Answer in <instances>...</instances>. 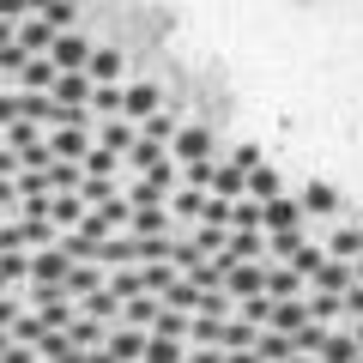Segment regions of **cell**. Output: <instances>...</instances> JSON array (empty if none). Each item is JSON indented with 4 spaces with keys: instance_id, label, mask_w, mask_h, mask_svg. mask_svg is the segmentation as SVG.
Masks as SVG:
<instances>
[{
    "instance_id": "cell-36",
    "label": "cell",
    "mask_w": 363,
    "mask_h": 363,
    "mask_svg": "<svg viewBox=\"0 0 363 363\" xmlns=\"http://www.w3.org/2000/svg\"><path fill=\"white\" fill-rule=\"evenodd\" d=\"M0 49H13V18L0 13Z\"/></svg>"
},
{
    "instance_id": "cell-17",
    "label": "cell",
    "mask_w": 363,
    "mask_h": 363,
    "mask_svg": "<svg viewBox=\"0 0 363 363\" xmlns=\"http://www.w3.org/2000/svg\"><path fill=\"white\" fill-rule=\"evenodd\" d=\"M297 206H303V212H315V218H333V212H339V194L327 188V182H303Z\"/></svg>"
},
{
    "instance_id": "cell-38",
    "label": "cell",
    "mask_w": 363,
    "mask_h": 363,
    "mask_svg": "<svg viewBox=\"0 0 363 363\" xmlns=\"http://www.w3.org/2000/svg\"><path fill=\"white\" fill-rule=\"evenodd\" d=\"M351 339H357V351H363V321H357V327H351Z\"/></svg>"
},
{
    "instance_id": "cell-3",
    "label": "cell",
    "mask_w": 363,
    "mask_h": 363,
    "mask_svg": "<svg viewBox=\"0 0 363 363\" xmlns=\"http://www.w3.org/2000/svg\"><path fill=\"white\" fill-rule=\"evenodd\" d=\"M285 230H303V206L297 194H279L260 206V236H285Z\"/></svg>"
},
{
    "instance_id": "cell-23",
    "label": "cell",
    "mask_w": 363,
    "mask_h": 363,
    "mask_svg": "<svg viewBox=\"0 0 363 363\" xmlns=\"http://www.w3.org/2000/svg\"><path fill=\"white\" fill-rule=\"evenodd\" d=\"M6 339H13V345H18V351H37V345H43V339H49V327H43V321H37V315H30V309H25V315H18V321H13V333H6Z\"/></svg>"
},
{
    "instance_id": "cell-15",
    "label": "cell",
    "mask_w": 363,
    "mask_h": 363,
    "mask_svg": "<svg viewBox=\"0 0 363 363\" xmlns=\"http://www.w3.org/2000/svg\"><path fill=\"white\" fill-rule=\"evenodd\" d=\"M309 291H315V297H345V291H351V267H339V260H321V272L309 279Z\"/></svg>"
},
{
    "instance_id": "cell-28",
    "label": "cell",
    "mask_w": 363,
    "mask_h": 363,
    "mask_svg": "<svg viewBox=\"0 0 363 363\" xmlns=\"http://www.w3.org/2000/svg\"><path fill=\"white\" fill-rule=\"evenodd\" d=\"M140 363H188V345H169V339H152L145 333V357Z\"/></svg>"
},
{
    "instance_id": "cell-35",
    "label": "cell",
    "mask_w": 363,
    "mask_h": 363,
    "mask_svg": "<svg viewBox=\"0 0 363 363\" xmlns=\"http://www.w3.org/2000/svg\"><path fill=\"white\" fill-rule=\"evenodd\" d=\"M0 212H13V218H18V194H13V182H0Z\"/></svg>"
},
{
    "instance_id": "cell-5",
    "label": "cell",
    "mask_w": 363,
    "mask_h": 363,
    "mask_svg": "<svg viewBox=\"0 0 363 363\" xmlns=\"http://www.w3.org/2000/svg\"><path fill=\"white\" fill-rule=\"evenodd\" d=\"M260 297L272 303H303V279L291 267H260Z\"/></svg>"
},
{
    "instance_id": "cell-2",
    "label": "cell",
    "mask_w": 363,
    "mask_h": 363,
    "mask_svg": "<svg viewBox=\"0 0 363 363\" xmlns=\"http://www.w3.org/2000/svg\"><path fill=\"white\" fill-rule=\"evenodd\" d=\"M43 145H49L55 164H85V152H91V128H49V133H43Z\"/></svg>"
},
{
    "instance_id": "cell-8",
    "label": "cell",
    "mask_w": 363,
    "mask_h": 363,
    "mask_svg": "<svg viewBox=\"0 0 363 363\" xmlns=\"http://www.w3.org/2000/svg\"><path fill=\"white\" fill-rule=\"evenodd\" d=\"M133 121H97V133H91V145L97 152H109V157H121V152H133Z\"/></svg>"
},
{
    "instance_id": "cell-9",
    "label": "cell",
    "mask_w": 363,
    "mask_h": 363,
    "mask_svg": "<svg viewBox=\"0 0 363 363\" xmlns=\"http://www.w3.org/2000/svg\"><path fill=\"white\" fill-rule=\"evenodd\" d=\"M157 85H121V121H145V116H157Z\"/></svg>"
},
{
    "instance_id": "cell-13",
    "label": "cell",
    "mask_w": 363,
    "mask_h": 363,
    "mask_svg": "<svg viewBox=\"0 0 363 363\" xmlns=\"http://www.w3.org/2000/svg\"><path fill=\"white\" fill-rule=\"evenodd\" d=\"M104 351H109L116 363H140V357H145V333H133V327H109Z\"/></svg>"
},
{
    "instance_id": "cell-33",
    "label": "cell",
    "mask_w": 363,
    "mask_h": 363,
    "mask_svg": "<svg viewBox=\"0 0 363 363\" xmlns=\"http://www.w3.org/2000/svg\"><path fill=\"white\" fill-rule=\"evenodd\" d=\"M176 279H182V272H176V267H164V260H157V267H145V297H164Z\"/></svg>"
},
{
    "instance_id": "cell-14",
    "label": "cell",
    "mask_w": 363,
    "mask_h": 363,
    "mask_svg": "<svg viewBox=\"0 0 363 363\" xmlns=\"http://www.w3.org/2000/svg\"><path fill=\"white\" fill-rule=\"evenodd\" d=\"M128 230L140 236V242H157V236H169V212L164 206H140V212H128Z\"/></svg>"
},
{
    "instance_id": "cell-12",
    "label": "cell",
    "mask_w": 363,
    "mask_h": 363,
    "mask_svg": "<svg viewBox=\"0 0 363 363\" xmlns=\"http://www.w3.org/2000/svg\"><path fill=\"white\" fill-rule=\"evenodd\" d=\"M176 128H182V121H176V109H157V116H145V121H140L133 133H140L145 145H157V152H169V140H176Z\"/></svg>"
},
{
    "instance_id": "cell-1",
    "label": "cell",
    "mask_w": 363,
    "mask_h": 363,
    "mask_svg": "<svg viewBox=\"0 0 363 363\" xmlns=\"http://www.w3.org/2000/svg\"><path fill=\"white\" fill-rule=\"evenodd\" d=\"M212 152H218V140H212V128H176V140H169V164H212Z\"/></svg>"
},
{
    "instance_id": "cell-22",
    "label": "cell",
    "mask_w": 363,
    "mask_h": 363,
    "mask_svg": "<svg viewBox=\"0 0 363 363\" xmlns=\"http://www.w3.org/2000/svg\"><path fill=\"white\" fill-rule=\"evenodd\" d=\"M255 357L260 363H291V357H297V345H291L285 333H255Z\"/></svg>"
},
{
    "instance_id": "cell-18",
    "label": "cell",
    "mask_w": 363,
    "mask_h": 363,
    "mask_svg": "<svg viewBox=\"0 0 363 363\" xmlns=\"http://www.w3.org/2000/svg\"><path fill=\"white\" fill-rule=\"evenodd\" d=\"M224 297H230V303L260 297V267H230V272H224Z\"/></svg>"
},
{
    "instance_id": "cell-34",
    "label": "cell",
    "mask_w": 363,
    "mask_h": 363,
    "mask_svg": "<svg viewBox=\"0 0 363 363\" xmlns=\"http://www.w3.org/2000/svg\"><path fill=\"white\" fill-rule=\"evenodd\" d=\"M224 164L248 176V169H260V152H255V145H236V152H224Z\"/></svg>"
},
{
    "instance_id": "cell-19",
    "label": "cell",
    "mask_w": 363,
    "mask_h": 363,
    "mask_svg": "<svg viewBox=\"0 0 363 363\" xmlns=\"http://www.w3.org/2000/svg\"><path fill=\"white\" fill-rule=\"evenodd\" d=\"M279 194H285V182H279V169H267V164H260V169H248V194H242V200L267 206V200H279Z\"/></svg>"
},
{
    "instance_id": "cell-29",
    "label": "cell",
    "mask_w": 363,
    "mask_h": 363,
    "mask_svg": "<svg viewBox=\"0 0 363 363\" xmlns=\"http://www.w3.org/2000/svg\"><path fill=\"white\" fill-rule=\"evenodd\" d=\"M327 333H333V327H315V321H303V327H297V339H291V345H297V357H315V351L327 345Z\"/></svg>"
},
{
    "instance_id": "cell-39",
    "label": "cell",
    "mask_w": 363,
    "mask_h": 363,
    "mask_svg": "<svg viewBox=\"0 0 363 363\" xmlns=\"http://www.w3.org/2000/svg\"><path fill=\"white\" fill-rule=\"evenodd\" d=\"M291 363H315V357H291Z\"/></svg>"
},
{
    "instance_id": "cell-21",
    "label": "cell",
    "mask_w": 363,
    "mask_h": 363,
    "mask_svg": "<svg viewBox=\"0 0 363 363\" xmlns=\"http://www.w3.org/2000/svg\"><path fill=\"white\" fill-rule=\"evenodd\" d=\"M152 339H169V345H188V315H176V309H164V303H157Z\"/></svg>"
},
{
    "instance_id": "cell-10",
    "label": "cell",
    "mask_w": 363,
    "mask_h": 363,
    "mask_svg": "<svg viewBox=\"0 0 363 363\" xmlns=\"http://www.w3.org/2000/svg\"><path fill=\"white\" fill-rule=\"evenodd\" d=\"M104 291H109L116 303L145 297V267H116V272H104Z\"/></svg>"
},
{
    "instance_id": "cell-25",
    "label": "cell",
    "mask_w": 363,
    "mask_h": 363,
    "mask_svg": "<svg viewBox=\"0 0 363 363\" xmlns=\"http://www.w3.org/2000/svg\"><path fill=\"white\" fill-rule=\"evenodd\" d=\"M303 242H309V236H303V230H285V236H267V260H279V267H291V260L303 255Z\"/></svg>"
},
{
    "instance_id": "cell-16",
    "label": "cell",
    "mask_w": 363,
    "mask_h": 363,
    "mask_svg": "<svg viewBox=\"0 0 363 363\" xmlns=\"http://www.w3.org/2000/svg\"><path fill=\"white\" fill-rule=\"evenodd\" d=\"M363 351H357V339H351V327H333L327 333V345L315 351V363H357Z\"/></svg>"
},
{
    "instance_id": "cell-40",
    "label": "cell",
    "mask_w": 363,
    "mask_h": 363,
    "mask_svg": "<svg viewBox=\"0 0 363 363\" xmlns=\"http://www.w3.org/2000/svg\"><path fill=\"white\" fill-rule=\"evenodd\" d=\"M357 363H363V357H357Z\"/></svg>"
},
{
    "instance_id": "cell-26",
    "label": "cell",
    "mask_w": 363,
    "mask_h": 363,
    "mask_svg": "<svg viewBox=\"0 0 363 363\" xmlns=\"http://www.w3.org/2000/svg\"><path fill=\"white\" fill-rule=\"evenodd\" d=\"M218 351H224V357H230V351H255V327L230 315V321H224V333H218Z\"/></svg>"
},
{
    "instance_id": "cell-20",
    "label": "cell",
    "mask_w": 363,
    "mask_h": 363,
    "mask_svg": "<svg viewBox=\"0 0 363 363\" xmlns=\"http://www.w3.org/2000/svg\"><path fill=\"white\" fill-rule=\"evenodd\" d=\"M61 279H67V260L55 255V248L30 255V285H55V291H61Z\"/></svg>"
},
{
    "instance_id": "cell-37",
    "label": "cell",
    "mask_w": 363,
    "mask_h": 363,
    "mask_svg": "<svg viewBox=\"0 0 363 363\" xmlns=\"http://www.w3.org/2000/svg\"><path fill=\"white\" fill-rule=\"evenodd\" d=\"M351 285H363V255H357V267H351Z\"/></svg>"
},
{
    "instance_id": "cell-7",
    "label": "cell",
    "mask_w": 363,
    "mask_h": 363,
    "mask_svg": "<svg viewBox=\"0 0 363 363\" xmlns=\"http://www.w3.org/2000/svg\"><path fill=\"white\" fill-rule=\"evenodd\" d=\"M61 339L73 351H104V339H109V327L104 321H91V315H73V321L61 327Z\"/></svg>"
},
{
    "instance_id": "cell-31",
    "label": "cell",
    "mask_w": 363,
    "mask_h": 363,
    "mask_svg": "<svg viewBox=\"0 0 363 363\" xmlns=\"http://www.w3.org/2000/svg\"><path fill=\"white\" fill-rule=\"evenodd\" d=\"M91 109L104 121H121V85H104V91H91Z\"/></svg>"
},
{
    "instance_id": "cell-11",
    "label": "cell",
    "mask_w": 363,
    "mask_h": 363,
    "mask_svg": "<svg viewBox=\"0 0 363 363\" xmlns=\"http://www.w3.org/2000/svg\"><path fill=\"white\" fill-rule=\"evenodd\" d=\"M121 67H128V61H121L116 49H91V61H85V79H91V91L116 85V79H121Z\"/></svg>"
},
{
    "instance_id": "cell-27",
    "label": "cell",
    "mask_w": 363,
    "mask_h": 363,
    "mask_svg": "<svg viewBox=\"0 0 363 363\" xmlns=\"http://www.w3.org/2000/svg\"><path fill=\"white\" fill-rule=\"evenodd\" d=\"M128 164L140 169V176H152V169H164V164H169V152H157V145H145V140H133V152H128Z\"/></svg>"
},
{
    "instance_id": "cell-32",
    "label": "cell",
    "mask_w": 363,
    "mask_h": 363,
    "mask_svg": "<svg viewBox=\"0 0 363 363\" xmlns=\"http://www.w3.org/2000/svg\"><path fill=\"white\" fill-rule=\"evenodd\" d=\"M267 315H272V303H267V297H248V303H236V321H248L255 333H267Z\"/></svg>"
},
{
    "instance_id": "cell-6",
    "label": "cell",
    "mask_w": 363,
    "mask_h": 363,
    "mask_svg": "<svg viewBox=\"0 0 363 363\" xmlns=\"http://www.w3.org/2000/svg\"><path fill=\"white\" fill-rule=\"evenodd\" d=\"M97 291H104V267H67V279H61V297L73 303H85V297H97Z\"/></svg>"
},
{
    "instance_id": "cell-24",
    "label": "cell",
    "mask_w": 363,
    "mask_h": 363,
    "mask_svg": "<svg viewBox=\"0 0 363 363\" xmlns=\"http://www.w3.org/2000/svg\"><path fill=\"white\" fill-rule=\"evenodd\" d=\"M327 248H333L327 260H339V267H357V255H363V230H345V224H339Z\"/></svg>"
},
{
    "instance_id": "cell-4",
    "label": "cell",
    "mask_w": 363,
    "mask_h": 363,
    "mask_svg": "<svg viewBox=\"0 0 363 363\" xmlns=\"http://www.w3.org/2000/svg\"><path fill=\"white\" fill-rule=\"evenodd\" d=\"M85 61H91V43L79 37V30L55 37V49H49V67H55V73H85Z\"/></svg>"
},
{
    "instance_id": "cell-30",
    "label": "cell",
    "mask_w": 363,
    "mask_h": 363,
    "mask_svg": "<svg viewBox=\"0 0 363 363\" xmlns=\"http://www.w3.org/2000/svg\"><path fill=\"white\" fill-rule=\"evenodd\" d=\"M230 230L260 236V206H255V200H236V206H230Z\"/></svg>"
}]
</instances>
